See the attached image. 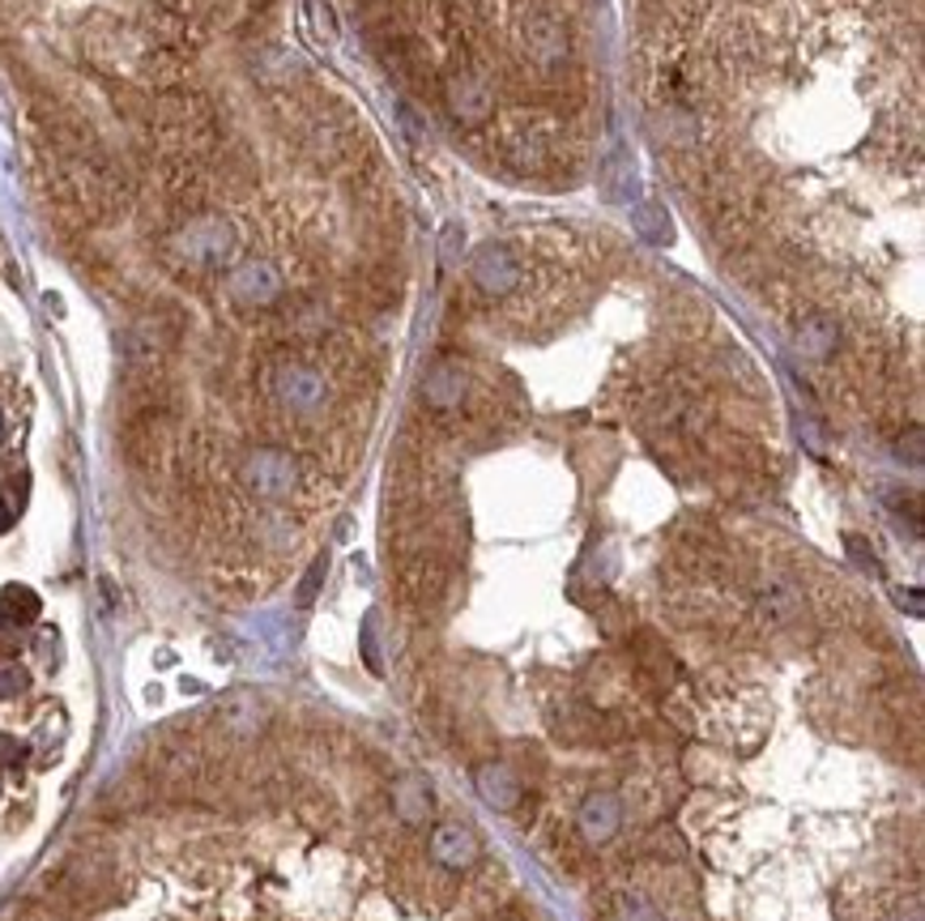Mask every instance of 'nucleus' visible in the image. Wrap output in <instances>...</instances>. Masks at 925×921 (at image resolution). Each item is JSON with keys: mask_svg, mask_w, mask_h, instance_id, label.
<instances>
[{"mask_svg": "<svg viewBox=\"0 0 925 921\" xmlns=\"http://www.w3.org/2000/svg\"><path fill=\"white\" fill-rule=\"evenodd\" d=\"M325 572H328V559L321 555L316 563H312V572H307V581H303V589H299V606H312V602H316V593H321V581H325Z\"/></svg>", "mask_w": 925, "mask_h": 921, "instance_id": "ddd939ff", "label": "nucleus"}, {"mask_svg": "<svg viewBox=\"0 0 925 921\" xmlns=\"http://www.w3.org/2000/svg\"><path fill=\"white\" fill-rule=\"evenodd\" d=\"M27 759V743H18V738H9V734H0V764H22Z\"/></svg>", "mask_w": 925, "mask_h": 921, "instance_id": "2eb2a0df", "label": "nucleus"}, {"mask_svg": "<svg viewBox=\"0 0 925 921\" xmlns=\"http://www.w3.org/2000/svg\"><path fill=\"white\" fill-rule=\"evenodd\" d=\"M614 921H661V913H657V904H649L640 892H627V896H619Z\"/></svg>", "mask_w": 925, "mask_h": 921, "instance_id": "f8f14e48", "label": "nucleus"}, {"mask_svg": "<svg viewBox=\"0 0 925 921\" xmlns=\"http://www.w3.org/2000/svg\"><path fill=\"white\" fill-rule=\"evenodd\" d=\"M797 350L806 355V359H823V355H832V346L841 341V329H836V320L832 316H811V320H802L797 325Z\"/></svg>", "mask_w": 925, "mask_h": 921, "instance_id": "9d476101", "label": "nucleus"}, {"mask_svg": "<svg viewBox=\"0 0 925 921\" xmlns=\"http://www.w3.org/2000/svg\"><path fill=\"white\" fill-rule=\"evenodd\" d=\"M844 546H848V555H853V563H857L862 572H878V559L866 551V542H862V538H853V533H848V538H844Z\"/></svg>", "mask_w": 925, "mask_h": 921, "instance_id": "4468645a", "label": "nucleus"}, {"mask_svg": "<svg viewBox=\"0 0 925 921\" xmlns=\"http://www.w3.org/2000/svg\"><path fill=\"white\" fill-rule=\"evenodd\" d=\"M0 431H4V427H0Z\"/></svg>", "mask_w": 925, "mask_h": 921, "instance_id": "6ab92c4d", "label": "nucleus"}, {"mask_svg": "<svg viewBox=\"0 0 925 921\" xmlns=\"http://www.w3.org/2000/svg\"><path fill=\"white\" fill-rule=\"evenodd\" d=\"M896 921H922V913H917V909H913V913H908V918H904V913H899Z\"/></svg>", "mask_w": 925, "mask_h": 921, "instance_id": "a211bd4d", "label": "nucleus"}, {"mask_svg": "<svg viewBox=\"0 0 925 921\" xmlns=\"http://www.w3.org/2000/svg\"><path fill=\"white\" fill-rule=\"evenodd\" d=\"M431 807H436V798H431V785L423 777H401L393 785V810H397L401 823H427Z\"/></svg>", "mask_w": 925, "mask_h": 921, "instance_id": "423d86ee", "label": "nucleus"}, {"mask_svg": "<svg viewBox=\"0 0 925 921\" xmlns=\"http://www.w3.org/2000/svg\"><path fill=\"white\" fill-rule=\"evenodd\" d=\"M277 389H282V401H286V406H295V410H316V406L325 401V380H321L316 371H307V367H291V371H282Z\"/></svg>", "mask_w": 925, "mask_h": 921, "instance_id": "0eeeda50", "label": "nucleus"}, {"mask_svg": "<svg viewBox=\"0 0 925 921\" xmlns=\"http://www.w3.org/2000/svg\"><path fill=\"white\" fill-rule=\"evenodd\" d=\"M247 482L261 491V495H286L291 482H295V461L286 452H256L247 461Z\"/></svg>", "mask_w": 925, "mask_h": 921, "instance_id": "39448f33", "label": "nucleus"}, {"mask_svg": "<svg viewBox=\"0 0 925 921\" xmlns=\"http://www.w3.org/2000/svg\"><path fill=\"white\" fill-rule=\"evenodd\" d=\"M474 282H478L487 295H508V290L520 282V260L508 248L490 244V248H482L478 252V260H474Z\"/></svg>", "mask_w": 925, "mask_h": 921, "instance_id": "7ed1b4c3", "label": "nucleus"}, {"mask_svg": "<svg viewBox=\"0 0 925 921\" xmlns=\"http://www.w3.org/2000/svg\"><path fill=\"white\" fill-rule=\"evenodd\" d=\"M474 785H478L482 802L495 807V810H512L520 802L517 772H512L504 759H487V764H478V768H474Z\"/></svg>", "mask_w": 925, "mask_h": 921, "instance_id": "20e7f679", "label": "nucleus"}, {"mask_svg": "<svg viewBox=\"0 0 925 921\" xmlns=\"http://www.w3.org/2000/svg\"><path fill=\"white\" fill-rule=\"evenodd\" d=\"M431 858L448 870H469L478 862V837L465 823H439L431 832Z\"/></svg>", "mask_w": 925, "mask_h": 921, "instance_id": "f03ea898", "label": "nucleus"}, {"mask_svg": "<svg viewBox=\"0 0 925 921\" xmlns=\"http://www.w3.org/2000/svg\"><path fill=\"white\" fill-rule=\"evenodd\" d=\"M755 606H760V614L763 618H772V623H790V618L802 614V593H797L790 581H772V585L760 589Z\"/></svg>", "mask_w": 925, "mask_h": 921, "instance_id": "1a4fd4ad", "label": "nucleus"}, {"mask_svg": "<svg viewBox=\"0 0 925 921\" xmlns=\"http://www.w3.org/2000/svg\"><path fill=\"white\" fill-rule=\"evenodd\" d=\"M576 828H580V837L589 840V845H606V840L623 828V802H619V794L593 789L580 802V810H576Z\"/></svg>", "mask_w": 925, "mask_h": 921, "instance_id": "f257e3e1", "label": "nucleus"}, {"mask_svg": "<svg viewBox=\"0 0 925 921\" xmlns=\"http://www.w3.org/2000/svg\"><path fill=\"white\" fill-rule=\"evenodd\" d=\"M9 521H13V512H9V503L0 500V530H9Z\"/></svg>", "mask_w": 925, "mask_h": 921, "instance_id": "f3484780", "label": "nucleus"}, {"mask_svg": "<svg viewBox=\"0 0 925 921\" xmlns=\"http://www.w3.org/2000/svg\"><path fill=\"white\" fill-rule=\"evenodd\" d=\"M423 392H427V401H431L436 410H453V406L465 397V371L457 364L431 367V376H427Z\"/></svg>", "mask_w": 925, "mask_h": 921, "instance_id": "6e6552de", "label": "nucleus"}, {"mask_svg": "<svg viewBox=\"0 0 925 921\" xmlns=\"http://www.w3.org/2000/svg\"><path fill=\"white\" fill-rule=\"evenodd\" d=\"M39 611H43V602H39V593L27 585H9L4 589V597H0V623L27 627V623L39 618Z\"/></svg>", "mask_w": 925, "mask_h": 921, "instance_id": "9b49d317", "label": "nucleus"}, {"mask_svg": "<svg viewBox=\"0 0 925 921\" xmlns=\"http://www.w3.org/2000/svg\"><path fill=\"white\" fill-rule=\"evenodd\" d=\"M27 687V674L18 671V666H9V671H0V699L4 696H18Z\"/></svg>", "mask_w": 925, "mask_h": 921, "instance_id": "dca6fc26", "label": "nucleus"}]
</instances>
